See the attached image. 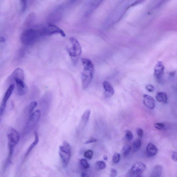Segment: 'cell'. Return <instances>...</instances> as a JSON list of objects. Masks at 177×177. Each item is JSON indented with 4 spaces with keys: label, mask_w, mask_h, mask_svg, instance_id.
Segmentation results:
<instances>
[{
    "label": "cell",
    "mask_w": 177,
    "mask_h": 177,
    "mask_svg": "<svg viewBox=\"0 0 177 177\" xmlns=\"http://www.w3.org/2000/svg\"><path fill=\"white\" fill-rule=\"evenodd\" d=\"M43 36L41 28H30L25 30L20 36V41L25 45L34 44L41 37Z\"/></svg>",
    "instance_id": "1"
},
{
    "label": "cell",
    "mask_w": 177,
    "mask_h": 177,
    "mask_svg": "<svg viewBox=\"0 0 177 177\" xmlns=\"http://www.w3.org/2000/svg\"><path fill=\"white\" fill-rule=\"evenodd\" d=\"M84 66L81 74L82 87L84 89L88 88L93 78L94 66L92 62L88 59L83 58L81 60Z\"/></svg>",
    "instance_id": "2"
},
{
    "label": "cell",
    "mask_w": 177,
    "mask_h": 177,
    "mask_svg": "<svg viewBox=\"0 0 177 177\" xmlns=\"http://www.w3.org/2000/svg\"><path fill=\"white\" fill-rule=\"evenodd\" d=\"M71 47H67L66 50L71 58L74 65L77 63L80 56L82 53V48L77 40L73 37L70 38Z\"/></svg>",
    "instance_id": "3"
},
{
    "label": "cell",
    "mask_w": 177,
    "mask_h": 177,
    "mask_svg": "<svg viewBox=\"0 0 177 177\" xmlns=\"http://www.w3.org/2000/svg\"><path fill=\"white\" fill-rule=\"evenodd\" d=\"M41 115V112L39 110L32 113L30 116L23 131V135L25 136L27 135L34 129L40 119Z\"/></svg>",
    "instance_id": "4"
},
{
    "label": "cell",
    "mask_w": 177,
    "mask_h": 177,
    "mask_svg": "<svg viewBox=\"0 0 177 177\" xmlns=\"http://www.w3.org/2000/svg\"><path fill=\"white\" fill-rule=\"evenodd\" d=\"M59 154L63 165L67 166L71 158V148L70 144L66 141H64L62 145L60 146Z\"/></svg>",
    "instance_id": "5"
},
{
    "label": "cell",
    "mask_w": 177,
    "mask_h": 177,
    "mask_svg": "<svg viewBox=\"0 0 177 177\" xmlns=\"http://www.w3.org/2000/svg\"><path fill=\"white\" fill-rule=\"evenodd\" d=\"M41 29L43 36H49L56 34H60L63 37L65 36L63 30L52 24H49L47 26L42 27Z\"/></svg>",
    "instance_id": "6"
},
{
    "label": "cell",
    "mask_w": 177,
    "mask_h": 177,
    "mask_svg": "<svg viewBox=\"0 0 177 177\" xmlns=\"http://www.w3.org/2000/svg\"><path fill=\"white\" fill-rule=\"evenodd\" d=\"M147 169V167L145 164L140 162L135 163L128 172V176L139 177L141 174Z\"/></svg>",
    "instance_id": "7"
},
{
    "label": "cell",
    "mask_w": 177,
    "mask_h": 177,
    "mask_svg": "<svg viewBox=\"0 0 177 177\" xmlns=\"http://www.w3.org/2000/svg\"><path fill=\"white\" fill-rule=\"evenodd\" d=\"M19 134L17 130L13 128H10L7 134L8 147H14L18 143Z\"/></svg>",
    "instance_id": "8"
},
{
    "label": "cell",
    "mask_w": 177,
    "mask_h": 177,
    "mask_svg": "<svg viewBox=\"0 0 177 177\" xmlns=\"http://www.w3.org/2000/svg\"><path fill=\"white\" fill-rule=\"evenodd\" d=\"M14 84H12L10 85L4 94L2 102L1 109H0V114H1V116L3 115L4 113L7 102L14 91Z\"/></svg>",
    "instance_id": "9"
},
{
    "label": "cell",
    "mask_w": 177,
    "mask_h": 177,
    "mask_svg": "<svg viewBox=\"0 0 177 177\" xmlns=\"http://www.w3.org/2000/svg\"><path fill=\"white\" fill-rule=\"evenodd\" d=\"M16 84L17 93L19 95L22 96L27 93V87L24 82V80L21 79H14Z\"/></svg>",
    "instance_id": "10"
},
{
    "label": "cell",
    "mask_w": 177,
    "mask_h": 177,
    "mask_svg": "<svg viewBox=\"0 0 177 177\" xmlns=\"http://www.w3.org/2000/svg\"><path fill=\"white\" fill-rule=\"evenodd\" d=\"M165 67L162 62L158 61L154 68V75L156 79L160 80L163 75Z\"/></svg>",
    "instance_id": "11"
},
{
    "label": "cell",
    "mask_w": 177,
    "mask_h": 177,
    "mask_svg": "<svg viewBox=\"0 0 177 177\" xmlns=\"http://www.w3.org/2000/svg\"><path fill=\"white\" fill-rule=\"evenodd\" d=\"M103 87L104 90V95L106 98H109L113 95L115 93L114 89L109 82L104 81Z\"/></svg>",
    "instance_id": "12"
},
{
    "label": "cell",
    "mask_w": 177,
    "mask_h": 177,
    "mask_svg": "<svg viewBox=\"0 0 177 177\" xmlns=\"http://www.w3.org/2000/svg\"><path fill=\"white\" fill-rule=\"evenodd\" d=\"M143 103L146 106L151 109L155 108V101L153 97L147 94H144L143 96Z\"/></svg>",
    "instance_id": "13"
},
{
    "label": "cell",
    "mask_w": 177,
    "mask_h": 177,
    "mask_svg": "<svg viewBox=\"0 0 177 177\" xmlns=\"http://www.w3.org/2000/svg\"><path fill=\"white\" fill-rule=\"evenodd\" d=\"M147 153L149 157H153L158 152V149L156 146L152 143H149L147 147Z\"/></svg>",
    "instance_id": "14"
},
{
    "label": "cell",
    "mask_w": 177,
    "mask_h": 177,
    "mask_svg": "<svg viewBox=\"0 0 177 177\" xmlns=\"http://www.w3.org/2000/svg\"><path fill=\"white\" fill-rule=\"evenodd\" d=\"M24 73L23 70L20 68L15 69L11 75V77L13 79H19L24 80Z\"/></svg>",
    "instance_id": "15"
},
{
    "label": "cell",
    "mask_w": 177,
    "mask_h": 177,
    "mask_svg": "<svg viewBox=\"0 0 177 177\" xmlns=\"http://www.w3.org/2000/svg\"><path fill=\"white\" fill-rule=\"evenodd\" d=\"M36 15L34 12L30 13L28 15L24 22L25 27H29L34 23L36 19Z\"/></svg>",
    "instance_id": "16"
},
{
    "label": "cell",
    "mask_w": 177,
    "mask_h": 177,
    "mask_svg": "<svg viewBox=\"0 0 177 177\" xmlns=\"http://www.w3.org/2000/svg\"><path fill=\"white\" fill-rule=\"evenodd\" d=\"M155 98L157 101L159 102L166 103L168 101L167 95L165 92H158L156 94Z\"/></svg>",
    "instance_id": "17"
},
{
    "label": "cell",
    "mask_w": 177,
    "mask_h": 177,
    "mask_svg": "<svg viewBox=\"0 0 177 177\" xmlns=\"http://www.w3.org/2000/svg\"><path fill=\"white\" fill-rule=\"evenodd\" d=\"M35 140L34 142H33L30 146V147L28 148V149L27 151V152L25 154V157L27 158V156L29 155L30 153L33 150V149L34 148L35 146H36L38 143V141H39V138H38V135L37 133V131H35L34 132Z\"/></svg>",
    "instance_id": "18"
},
{
    "label": "cell",
    "mask_w": 177,
    "mask_h": 177,
    "mask_svg": "<svg viewBox=\"0 0 177 177\" xmlns=\"http://www.w3.org/2000/svg\"><path fill=\"white\" fill-rule=\"evenodd\" d=\"M37 102L33 101L30 102L27 106L25 110V112L28 116H29V117L32 114L33 110L37 106Z\"/></svg>",
    "instance_id": "19"
},
{
    "label": "cell",
    "mask_w": 177,
    "mask_h": 177,
    "mask_svg": "<svg viewBox=\"0 0 177 177\" xmlns=\"http://www.w3.org/2000/svg\"><path fill=\"white\" fill-rule=\"evenodd\" d=\"M162 170L163 167L161 165H156L153 168L151 177H160L162 173Z\"/></svg>",
    "instance_id": "20"
},
{
    "label": "cell",
    "mask_w": 177,
    "mask_h": 177,
    "mask_svg": "<svg viewBox=\"0 0 177 177\" xmlns=\"http://www.w3.org/2000/svg\"><path fill=\"white\" fill-rule=\"evenodd\" d=\"M90 113L91 110L89 109L86 110L84 113L81 119L82 122L83 123V125H86L88 123Z\"/></svg>",
    "instance_id": "21"
},
{
    "label": "cell",
    "mask_w": 177,
    "mask_h": 177,
    "mask_svg": "<svg viewBox=\"0 0 177 177\" xmlns=\"http://www.w3.org/2000/svg\"><path fill=\"white\" fill-rule=\"evenodd\" d=\"M141 146V141L140 138L136 140L133 143V149L134 152H136L139 150Z\"/></svg>",
    "instance_id": "22"
},
{
    "label": "cell",
    "mask_w": 177,
    "mask_h": 177,
    "mask_svg": "<svg viewBox=\"0 0 177 177\" xmlns=\"http://www.w3.org/2000/svg\"><path fill=\"white\" fill-rule=\"evenodd\" d=\"M131 150L132 147L130 145H125L123 147L122 150V155L124 156H127L129 154Z\"/></svg>",
    "instance_id": "23"
},
{
    "label": "cell",
    "mask_w": 177,
    "mask_h": 177,
    "mask_svg": "<svg viewBox=\"0 0 177 177\" xmlns=\"http://www.w3.org/2000/svg\"><path fill=\"white\" fill-rule=\"evenodd\" d=\"M104 0H94L91 5L90 10H94L98 8Z\"/></svg>",
    "instance_id": "24"
},
{
    "label": "cell",
    "mask_w": 177,
    "mask_h": 177,
    "mask_svg": "<svg viewBox=\"0 0 177 177\" xmlns=\"http://www.w3.org/2000/svg\"><path fill=\"white\" fill-rule=\"evenodd\" d=\"M106 164L104 161H97L96 163V167L98 170H103L106 168Z\"/></svg>",
    "instance_id": "25"
},
{
    "label": "cell",
    "mask_w": 177,
    "mask_h": 177,
    "mask_svg": "<svg viewBox=\"0 0 177 177\" xmlns=\"http://www.w3.org/2000/svg\"><path fill=\"white\" fill-rule=\"evenodd\" d=\"M80 164L83 167L84 169H88L89 168L90 165L87 161L86 159H82L80 161Z\"/></svg>",
    "instance_id": "26"
},
{
    "label": "cell",
    "mask_w": 177,
    "mask_h": 177,
    "mask_svg": "<svg viewBox=\"0 0 177 177\" xmlns=\"http://www.w3.org/2000/svg\"><path fill=\"white\" fill-rule=\"evenodd\" d=\"M93 156V152L91 150H88L86 151L84 153V156L87 159L90 160Z\"/></svg>",
    "instance_id": "27"
},
{
    "label": "cell",
    "mask_w": 177,
    "mask_h": 177,
    "mask_svg": "<svg viewBox=\"0 0 177 177\" xmlns=\"http://www.w3.org/2000/svg\"><path fill=\"white\" fill-rule=\"evenodd\" d=\"M120 155L119 153H115L114 154L112 158V161L114 163H119L120 161Z\"/></svg>",
    "instance_id": "28"
},
{
    "label": "cell",
    "mask_w": 177,
    "mask_h": 177,
    "mask_svg": "<svg viewBox=\"0 0 177 177\" xmlns=\"http://www.w3.org/2000/svg\"><path fill=\"white\" fill-rule=\"evenodd\" d=\"M125 136L126 139L129 140H132L133 138L132 133L129 130H126V131Z\"/></svg>",
    "instance_id": "29"
},
{
    "label": "cell",
    "mask_w": 177,
    "mask_h": 177,
    "mask_svg": "<svg viewBox=\"0 0 177 177\" xmlns=\"http://www.w3.org/2000/svg\"><path fill=\"white\" fill-rule=\"evenodd\" d=\"M20 1L21 2L22 11L24 12L27 9V0H20Z\"/></svg>",
    "instance_id": "30"
},
{
    "label": "cell",
    "mask_w": 177,
    "mask_h": 177,
    "mask_svg": "<svg viewBox=\"0 0 177 177\" xmlns=\"http://www.w3.org/2000/svg\"><path fill=\"white\" fill-rule=\"evenodd\" d=\"M154 126L156 129L160 130L163 129L165 127V124L160 122L156 123L154 124Z\"/></svg>",
    "instance_id": "31"
},
{
    "label": "cell",
    "mask_w": 177,
    "mask_h": 177,
    "mask_svg": "<svg viewBox=\"0 0 177 177\" xmlns=\"http://www.w3.org/2000/svg\"><path fill=\"white\" fill-rule=\"evenodd\" d=\"M145 0H136V1L130 5L129 7H134L137 5L140 4H142L143 2H144Z\"/></svg>",
    "instance_id": "32"
},
{
    "label": "cell",
    "mask_w": 177,
    "mask_h": 177,
    "mask_svg": "<svg viewBox=\"0 0 177 177\" xmlns=\"http://www.w3.org/2000/svg\"><path fill=\"white\" fill-rule=\"evenodd\" d=\"M145 88L148 91L150 92H152L154 90V87L151 84H147Z\"/></svg>",
    "instance_id": "33"
},
{
    "label": "cell",
    "mask_w": 177,
    "mask_h": 177,
    "mask_svg": "<svg viewBox=\"0 0 177 177\" xmlns=\"http://www.w3.org/2000/svg\"><path fill=\"white\" fill-rule=\"evenodd\" d=\"M136 133L140 138H142L143 137V131L142 128H138L136 130Z\"/></svg>",
    "instance_id": "34"
},
{
    "label": "cell",
    "mask_w": 177,
    "mask_h": 177,
    "mask_svg": "<svg viewBox=\"0 0 177 177\" xmlns=\"http://www.w3.org/2000/svg\"><path fill=\"white\" fill-rule=\"evenodd\" d=\"M117 171L114 168L111 169L110 171V176L114 177L117 176Z\"/></svg>",
    "instance_id": "35"
},
{
    "label": "cell",
    "mask_w": 177,
    "mask_h": 177,
    "mask_svg": "<svg viewBox=\"0 0 177 177\" xmlns=\"http://www.w3.org/2000/svg\"><path fill=\"white\" fill-rule=\"evenodd\" d=\"M172 158L174 161H177V152L173 151L172 154Z\"/></svg>",
    "instance_id": "36"
},
{
    "label": "cell",
    "mask_w": 177,
    "mask_h": 177,
    "mask_svg": "<svg viewBox=\"0 0 177 177\" xmlns=\"http://www.w3.org/2000/svg\"><path fill=\"white\" fill-rule=\"evenodd\" d=\"M97 140L96 139H94V138H91L90 140L86 141V142L84 143H85L86 144H88L90 143L97 142Z\"/></svg>",
    "instance_id": "37"
},
{
    "label": "cell",
    "mask_w": 177,
    "mask_h": 177,
    "mask_svg": "<svg viewBox=\"0 0 177 177\" xmlns=\"http://www.w3.org/2000/svg\"><path fill=\"white\" fill-rule=\"evenodd\" d=\"M176 72V71H173L171 72L170 73H169V75L170 76L172 77H173L175 76V75Z\"/></svg>",
    "instance_id": "38"
},
{
    "label": "cell",
    "mask_w": 177,
    "mask_h": 177,
    "mask_svg": "<svg viewBox=\"0 0 177 177\" xmlns=\"http://www.w3.org/2000/svg\"><path fill=\"white\" fill-rule=\"evenodd\" d=\"M0 40H1V43H3L5 42L6 39L4 37H0Z\"/></svg>",
    "instance_id": "39"
},
{
    "label": "cell",
    "mask_w": 177,
    "mask_h": 177,
    "mask_svg": "<svg viewBox=\"0 0 177 177\" xmlns=\"http://www.w3.org/2000/svg\"><path fill=\"white\" fill-rule=\"evenodd\" d=\"M81 176L84 177H88L89 176L87 174L85 173H83L81 174Z\"/></svg>",
    "instance_id": "40"
},
{
    "label": "cell",
    "mask_w": 177,
    "mask_h": 177,
    "mask_svg": "<svg viewBox=\"0 0 177 177\" xmlns=\"http://www.w3.org/2000/svg\"><path fill=\"white\" fill-rule=\"evenodd\" d=\"M108 156L106 155H104V159L105 161H107L108 160Z\"/></svg>",
    "instance_id": "41"
},
{
    "label": "cell",
    "mask_w": 177,
    "mask_h": 177,
    "mask_svg": "<svg viewBox=\"0 0 177 177\" xmlns=\"http://www.w3.org/2000/svg\"><path fill=\"white\" fill-rule=\"evenodd\" d=\"M58 1H59V0H58Z\"/></svg>",
    "instance_id": "42"
}]
</instances>
